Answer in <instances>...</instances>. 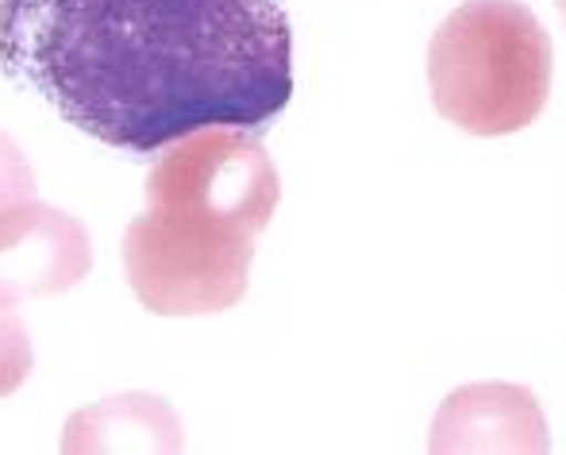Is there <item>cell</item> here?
Here are the masks:
<instances>
[{"mask_svg":"<svg viewBox=\"0 0 566 455\" xmlns=\"http://www.w3.org/2000/svg\"><path fill=\"white\" fill-rule=\"evenodd\" d=\"M251 262L254 236L201 217L147 209L124 236L127 286L155 317H209L239 306Z\"/></svg>","mask_w":566,"mask_h":455,"instance_id":"3957f363","label":"cell"},{"mask_svg":"<svg viewBox=\"0 0 566 455\" xmlns=\"http://www.w3.org/2000/svg\"><path fill=\"white\" fill-rule=\"evenodd\" d=\"M35 197V170L23 147L8 132H0V213Z\"/></svg>","mask_w":566,"mask_h":455,"instance_id":"9c48e42d","label":"cell"},{"mask_svg":"<svg viewBox=\"0 0 566 455\" xmlns=\"http://www.w3.org/2000/svg\"><path fill=\"white\" fill-rule=\"evenodd\" d=\"M90 267V231L66 209L31 197L0 213V301L70 293Z\"/></svg>","mask_w":566,"mask_h":455,"instance_id":"5b68a950","label":"cell"},{"mask_svg":"<svg viewBox=\"0 0 566 455\" xmlns=\"http://www.w3.org/2000/svg\"><path fill=\"white\" fill-rule=\"evenodd\" d=\"M0 70L77 132L150 158L201 127L274 124L293 31L282 0H0Z\"/></svg>","mask_w":566,"mask_h":455,"instance_id":"6da1fadb","label":"cell"},{"mask_svg":"<svg viewBox=\"0 0 566 455\" xmlns=\"http://www.w3.org/2000/svg\"><path fill=\"white\" fill-rule=\"evenodd\" d=\"M186 433L174 405L158 394H116L66 421L62 452H181Z\"/></svg>","mask_w":566,"mask_h":455,"instance_id":"52a82bcc","label":"cell"},{"mask_svg":"<svg viewBox=\"0 0 566 455\" xmlns=\"http://www.w3.org/2000/svg\"><path fill=\"white\" fill-rule=\"evenodd\" d=\"M282 201L274 158L243 127H201L158 151L147 178V209L201 217L259 236Z\"/></svg>","mask_w":566,"mask_h":455,"instance_id":"277c9868","label":"cell"},{"mask_svg":"<svg viewBox=\"0 0 566 455\" xmlns=\"http://www.w3.org/2000/svg\"><path fill=\"white\" fill-rule=\"evenodd\" d=\"M555 51L521 0H462L428 43V90L443 120L470 135H513L552 97Z\"/></svg>","mask_w":566,"mask_h":455,"instance_id":"7a4b0ae2","label":"cell"},{"mask_svg":"<svg viewBox=\"0 0 566 455\" xmlns=\"http://www.w3.org/2000/svg\"><path fill=\"white\" fill-rule=\"evenodd\" d=\"M35 366V351L12 301H0V397L15 394Z\"/></svg>","mask_w":566,"mask_h":455,"instance_id":"ba28073f","label":"cell"},{"mask_svg":"<svg viewBox=\"0 0 566 455\" xmlns=\"http://www.w3.org/2000/svg\"><path fill=\"white\" fill-rule=\"evenodd\" d=\"M547 417L536 394L516 382H470L443 397L428 452L436 455H539L547 452Z\"/></svg>","mask_w":566,"mask_h":455,"instance_id":"8992f818","label":"cell"}]
</instances>
